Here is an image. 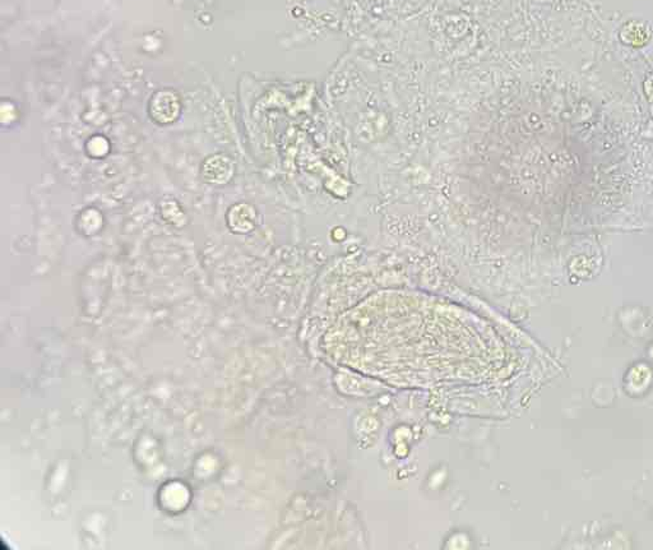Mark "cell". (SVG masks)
I'll return each mask as SVG.
<instances>
[{
  "label": "cell",
  "mask_w": 653,
  "mask_h": 550,
  "mask_svg": "<svg viewBox=\"0 0 653 550\" xmlns=\"http://www.w3.org/2000/svg\"><path fill=\"white\" fill-rule=\"evenodd\" d=\"M163 98H165V106L162 104L161 98L158 95H156L155 98L152 100V114L156 120L166 123L173 120L179 113V104L178 100L175 98L174 95L163 92Z\"/></svg>",
  "instance_id": "1"
}]
</instances>
